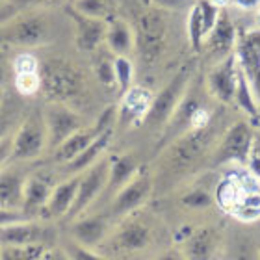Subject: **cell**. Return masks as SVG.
Listing matches in <instances>:
<instances>
[{"label":"cell","mask_w":260,"mask_h":260,"mask_svg":"<svg viewBox=\"0 0 260 260\" xmlns=\"http://www.w3.org/2000/svg\"><path fill=\"white\" fill-rule=\"evenodd\" d=\"M11 69H13V75H17V73H38V71H41V61L30 50H24L11 60Z\"/></svg>","instance_id":"e575fe53"},{"label":"cell","mask_w":260,"mask_h":260,"mask_svg":"<svg viewBox=\"0 0 260 260\" xmlns=\"http://www.w3.org/2000/svg\"><path fill=\"white\" fill-rule=\"evenodd\" d=\"M13 82V69H11V60L8 58L6 50L0 47V87L8 86Z\"/></svg>","instance_id":"ab89813d"},{"label":"cell","mask_w":260,"mask_h":260,"mask_svg":"<svg viewBox=\"0 0 260 260\" xmlns=\"http://www.w3.org/2000/svg\"><path fill=\"white\" fill-rule=\"evenodd\" d=\"M112 136H114V128L103 132V134L99 136L91 145H87L86 149L78 154V156L73 158L71 162L63 164L65 173L69 175V177H71V175H80L82 171H86L87 168H91L93 164L104 156V152H106V149H108V145H110V141H112Z\"/></svg>","instance_id":"cb8c5ba5"},{"label":"cell","mask_w":260,"mask_h":260,"mask_svg":"<svg viewBox=\"0 0 260 260\" xmlns=\"http://www.w3.org/2000/svg\"><path fill=\"white\" fill-rule=\"evenodd\" d=\"M104 43L114 56H128L134 50V30L123 19H112L106 28Z\"/></svg>","instance_id":"d4e9b609"},{"label":"cell","mask_w":260,"mask_h":260,"mask_svg":"<svg viewBox=\"0 0 260 260\" xmlns=\"http://www.w3.org/2000/svg\"><path fill=\"white\" fill-rule=\"evenodd\" d=\"M65 253L71 256V260H106L101 255H97L93 249H89L86 245L76 244V242H71V244L65 245Z\"/></svg>","instance_id":"74e56055"},{"label":"cell","mask_w":260,"mask_h":260,"mask_svg":"<svg viewBox=\"0 0 260 260\" xmlns=\"http://www.w3.org/2000/svg\"><path fill=\"white\" fill-rule=\"evenodd\" d=\"M256 26L260 28V6H258V11H256Z\"/></svg>","instance_id":"c3c4849f"},{"label":"cell","mask_w":260,"mask_h":260,"mask_svg":"<svg viewBox=\"0 0 260 260\" xmlns=\"http://www.w3.org/2000/svg\"><path fill=\"white\" fill-rule=\"evenodd\" d=\"M11 147H13V134L0 140V169L11 162Z\"/></svg>","instance_id":"7bdbcfd3"},{"label":"cell","mask_w":260,"mask_h":260,"mask_svg":"<svg viewBox=\"0 0 260 260\" xmlns=\"http://www.w3.org/2000/svg\"><path fill=\"white\" fill-rule=\"evenodd\" d=\"M108 173H110L108 156H103L101 160H97V162L93 164L91 168H87L86 171H82L75 203H73L71 210L67 212V216H65L67 221H73L76 217H80L82 214L95 203V199H97L99 195L104 191V188H106Z\"/></svg>","instance_id":"9c48e42d"},{"label":"cell","mask_w":260,"mask_h":260,"mask_svg":"<svg viewBox=\"0 0 260 260\" xmlns=\"http://www.w3.org/2000/svg\"><path fill=\"white\" fill-rule=\"evenodd\" d=\"M134 49L140 60L145 65H154L160 61L169 41L168 17L160 8H145L138 13L134 21Z\"/></svg>","instance_id":"3957f363"},{"label":"cell","mask_w":260,"mask_h":260,"mask_svg":"<svg viewBox=\"0 0 260 260\" xmlns=\"http://www.w3.org/2000/svg\"><path fill=\"white\" fill-rule=\"evenodd\" d=\"M0 255H2V245H0Z\"/></svg>","instance_id":"f907efd6"},{"label":"cell","mask_w":260,"mask_h":260,"mask_svg":"<svg viewBox=\"0 0 260 260\" xmlns=\"http://www.w3.org/2000/svg\"><path fill=\"white\" fill-rule=\"evenodd\" d=\"M236 38H238V32H236V26H234L233 19L229 17V13L221 11L219 13V19H217L216 26L212 28L210 34L205 38V47L210 54L216 56H227L231 52H234V47H236Z\"/></svg>","instance_id":"7402d4cb"},{"label":"cell","mask_w":260,"mask_h":260,"mask_svg":"<svg viewBox=\"0 0 260 260\" xmlns=\"http://www.w3.org/2000/svg\"><path fill=\"white\" fill-rule=\"evenodd\" d=\"M39 260H71V256L60 249H45V253Z\"/></svg>","instance_id":"ee69618b"},{"label":"cell","mask_w":260,"mask_h":260,"mask_svg":"<svg viewBox=\"0 0 260 260\" xmlns=\"http://www.w3.org/2000/svg\"><path fill=\"white\" fill-rule=\"evenodd\" d=\"M238 69V60H236L234 52L223 56L206 75V89L210 93V97H214L221 104L234 103Z\"/></svg>","instance_id":"7c38bea8"},{"label":"cell","mask_w":260,"mask_h":260,"mask_svg":"<svg viewBox=\"0 0 260 260\" xmlns=\"http://www.w3.org/2000/svg\"><path fill=\"white\" fill-rule=\"evenodd\" d=\"M47 245H2L0 260H39Z\"/></svg>","instance_id":"4dcf8cb0"},{"label":"cell","mask_w":260,"mask_h":260,"mask_svg":"<svg viewBox=\"0 0 260 260\" xmlns=\"http://www.w3.org/2000/svg\"><path fill=\"white\" fill-rule=\"evenodd\" d=\"M13 87L21 97H34L41 91V71L13 75Z\"/></svg>","instance_id":"1f68e13d"},{"label":"cell","mask_w":260,"mask_h":260,"mask_svg":"<svg viewBox=\"0 0 260 260\" xmlns=\"http://www.w3.org/2000/svg\"><path fill=\"white\" fill-rule=\"evenodd\" d=\"M234 103L238 104V108L247 114L253 121L260 119V106L256 101L255 93L251 89L249 82L245 78V75L242 73V69H238V82H236V93H234Z\"/></svg>","instance_id":"484cf974"},{"label":"cell","mask_w":260,"mask_h":260,"mask_svg":"<svg viewBox=\"0 0 260 260\" xmlns=\"http://www.w3.org/2000/svg\"><path fill=\"white\" fill-rule=\"evenodd\" d=\"M234 54L260 106V28L238 34Z\"/></svg>","instance_id":"8fae6325"},{"label":"cell","mask_w":260,"mask_h":260,"mask_svg":"<svg viewBox=\"0 0 260 260\" xmlns=\"http://www.w3.org/2000/svg\"><path fill=\"white\" fill-rule=\"evenodd\" d=\"M4 97H6V95H4V89L0 87V104H2V101H4Z\"/></svg>","instance_id":"681fc988"},{"label":"cell","mask_w":260,"mask_h":260,"mask_svg":"<svg viewBox=\"0 0 260 260\" xmlns=\"http://www.w3.org/2000/svg\"><path fill=\"white\" fill-rule=\"evenodd\" d=\"M69 15L75 24V45L82 52H95L106 38L108 22L103 19H93L69 8Z\"/></svg>","instance_id":"e0dca14e"},{"label":"cell","mask_w":260,"mask_h":260,"mask_svg":"<svg viewBox=\"0 0 260 260\" xmlns=\"http://www.w3.org/2000/svg\"><path fill=\"white\" fill-rule=\"evenodd\" d=\"M231 2L242 10H255L260 6V0H231Z\"/></svg>","instance_id":"f6af8a7d"},{"label":"cell","mask_w":260,"mask_h":260,"mask_svg":"<svg viewBox=\"0 0 260 260\" xmlns=\"http://www.w3.org/2000/svg\"><path fill=\"white\" fill-rule=\"evenodd\" d=\"M151 6L154 8H160L164 11H171V10H182L190 4L191 0H149Z\"/></svg>","instance_id":"b9f144b4"},{"label":"cell","mask_w":260,"mask_h":260,"mask_svg":"<svg viewBox=\"0 0 260 260\" xmlns=\"http://www.w3.org/2000/svg\"><path fill=\"white\" fill-rule=\"evenodd\" d=\"M22 115H24V112H22L21 104L4 97V101L0 104V140H4V138H8V136L15 132Z\"/></svg>","instance_id":"83f0119b"},{"label":"cell","mask_w":260,"mask_h":260,"mask_svg":"<svg viewBox=\"0 0 260 260\" xmlns=\"http://www.w3.org/2000/svg\"><path fill=\"white\" fill-rule=\"evenodd\" d=\"M95 75L99 82L104 86H115V73H114V60L108 58H101L95 63Z\"/></svg>","instance_id":"8d00e7d4"},{"label":"cell","mask_w":260,"mask_h":260,"mask_svg":"<svg viewBox=\"0 0 260 260\" xmlns=\"http://www.w3.org/2000/svg\"><path fill=\"white\" fill-rule=\"evenodd\" d=\"M54 190V184L49 175L45 173H30L24 184V199H22V212L30 217H36L43 212L50 193Z\"/></svg>","instance_id":"d6986e66"},{"label":"cell","mask_w":260,"mask_h":260,"mask_svg":"<svg viewBox=\"0 0 260 260\" xmlns=\"http://www.w3.org/2000/svg\"><path fill=\"white\" fill-rule=\"evenodd\" d=\"M247 168H249L253 179L260 184V138H255L253 149H251L249 160H247Z\"/></svg>","instance_id":"f35d334b"},{"label":"cell","mask_w":260,"mask_h":260,"mask_svg":"<svg viewBox=\"0 0 260 260\" xmlns=\"http://www.w3.org/2000/svg\"><path fill=\"white\" fill-rule=\"evenodd\" d=\"M0 2H4V0H0Z\"/></svg>","instance_id":"816d5d0a"},{"label":"cell","mask_w":260,"mask_h":260,"mask_svg":"<svg viewBox=\"0 0 260 260\" xmlns=\"http://www.w3.org/2000/svg\"><path fill=\"white\" fill-rule=\"evenodd\" d=\"M186 28H188V41L193 52H199L205 45V26H203V17H201L199 4L190 6L188 10V21H186Z\"/></svg>","instance_id":"f1b7e54d"},{"label":"cell","mask_w":260,"mask_h":260,"mask_svg":"<svg viewBox=\"0 0 260 260\" xmlns=\"http://www.w3.org/2000/svg\"><path fill=\"white\" fill-rule=\"evenodd\" d=\"M217 231L212 227H197L184 238L182 255L186 260H214L217 249Z\"/></svg>","instance_id":"44dd1931"},{"label":"cell","mask_w":260,"mask_h":260,"mask_svg":"<svg viewBox=\"0 0 260 260\" xmlns=\"http://www.w3.org/2000/svg\"><path fill=\"white\" fill-rule=\"evenodd\" d=\"M71 8L76 10L78 13L86 17H93V19H103L106 21L112 13V6L110 0H73Z\"/></svg>","instance_id":"f546056e"},{"label":"cell","mask_w":260,"mask_h":260,"mask_svg":"<svg viewBox=\"0 0 260 260\" xmlns=\"http://www.w3.org/2000/svg\"><path fill=\"white\" fill-rule=\"evenodd\" d=\"M114 73H115V86L121 93H125L132 82H134V63L128 56H115L114 58Z\"/></svg>","instance_id":"d6a6232c"},{"label":"cell","mask_w":260,"mask_h":260,"mask_svg":"<svg viewBox=\"0 0 260 260\" xmlns=\"http://www.w3.org/2000/svg\"><path fill=\"white\" fill-rule=\"evenodd\" d=\"M140 162L134 154H117V156L110 158V173H108V182H106V195L114 197L123 186L140 171Z\"/></svg>","instance_id":"603a6c76"},{"label":"cell","mask_w":260,"mask_h":260,"mask_svg":"<svg viewBox=\"0 0 260 260\" xmlns=\"http://www.w3.org/2000/svg\"><path fill=\"white\" fill-rule=\"evenodd\" d=\"M41 91L52 103L71 106L86 95V76L75 63L52 58L41 63Z\"/></svg>","instance_id":"7a4b0ae2"},{"label":"cell","mask_w":260,"mask_h":260,"mask_svg":"<svg viewBox=\"0 0 260 260\" xmlns=\"http://www.w3.org/2000/svg\"><path fill=\"white\" fill-rule=\"evenodd\" d=\"M193 76H195L193 61H188V63L182 65V67L171 76V80L152 97L151 108H149V114H147L143 125L149 126L151 130L166 128V125L169 123L171 115L175 114L177 106H179L180 101L184 99L190 84L193 82Z\"/></svg>","instance_id":"5b68a950"},{"label":"cell","mask_w":260,"mask_h":260,"mask_svg":"<svg viewBox=\"0 0 260 260\" xmlns=\"http://www.w3.org/2000/svg\"><path fill=\"white\" fill-rule=\"evenodd\" d=\"M50 238L52 229L34 217L0 227V245H47Z\"/></svg>","instance_id":"9a60e30c"},{"label":"cell","mask_w":260,"mask_h":260,"mask_svg":"<svg viewBox=\"0 0 260 260\" xmlns=\"http://www.w3.org/2000/svg\"><path fill=\"white\" fill-rule=\"evenodd\" d=\"M52 38V24L41 11H30L8 17L0 22V47L36 49L43 47Z\"/></svg>","instance_id":"277c9868"},{"label":"cell","mask_w":260,"mask_h":260,"mask_svg":"<svg viewBox=\"0 0 260 260\" xmlns=\"http://www.w3.org/2000/svg\"><path fill=\"white\" fill-rule=\"evenodd\" d=\"M45 123H47V136H49V151L63 143L69 136H73L76 130L86 126V121L76 110H73L69 104L63 103H52L49 101L43 108Z\"/></svg>","instance_id":"30bf717a"},{"label":"cell","mask_w":260,"mask_h":260,"mask_svg":"<svg viewBox=\"0 0 260 260\" xmlns=\"http://www.w3.org/2000/svg\"><path fill=\"white\" fill-rule=\"evenodd\" d=\"M156 260H186V256L182 255V251L171 249V251H166V253L158 256Z\"/></svg>","instance_id":"bcb514c9"},{"label":"cell","mask_w":260,"mask_h":260,"mask_svg":"<svg viewBox=\"0 0 260 260\" xmlns=\"http://www.w3.org/2000/svg\"><path fill=\"white\" fill-rule=\"evenodd\" d=\"M255 138L256 136L253 132V126L249 125V121H236L219 136V140L212 151L208 166L219 168V166L233 162L247 166Z\"/></svg>","instance_id":"52a82bcc"},{"label":"cell","mask_w":260,"mask_h":260,"mask_svg":"<svg viewBox=\"0 0 260 260\" xmlns=\"http://www.w3.org/2000/svg\"><path fill=\"white\" fill-rule=\"evenodd\" d=\"M22 219H30L28 214L22 210H10V208H0V227L10 225V223L22 221Z\"/></svg>","instance_id":"60d3db41"},{"label":"cell","mask_w":260,"mask_h":260,"mask_svg":"<svg viewBox=\"0 0 260 260\" xmlns=\"http://www.w3.org/2000/svg\"><path fill=\"white\" fill-rule=\"evenodd\" d=\"M49 151V136L45 123L43 108L28 110L13 132L11 162H32Z\"/></svg>","instance_id":"8992f818"},{"label":"cell","mask_w":260,"mask_h":260,"mask_svg":"<svg viewBox=\"0 0 260 260\" xmlns=\"http://www.w3.org/2000/svg\"><path fill=\"white\" fill-rule=\"evenodd\" d=\"M180 205L190 208V210H205V208L214 205V195L203 186H197L180 197Z\"/></svg>","instance_id":"836d02e7"},{"label":"cell","mask_w":260,"mask_h":260,"mask_svg":"<svg viewBox=\"0 0 260 260\" xmlns=\"http://www.w3.org/2000/svg\"><path fill=\"white\" fill-rule=\"evenodd\" d=\"M227 255L229 260H260V245L249 234H234Z\"/></svg>","instance_id":"4316f807"},{"label":"cell","mask_w":260,"mask_h":260,"mask_svg":"<svg viewBox=\"0 0 260 260\" xmlns=\"http://www.w3.org/2000/svg\"><path fill=\"white\" fill-rule=\"evenodd\" d=\"M217 126L210 121L205 126L190 128L162 151H158V166L154 177V188L158 184L168 188L177 184L188 175L195 173L201 166L210 162L212 151L217 143Z\"/></svg>","instance_id":"6da1fadb"},{"label":"cell","mask_w":260,"mask_h":260,"mask_svg":"<svg viewBox=\"0 0 260 260\" xmlns=\"http://www.w3.org/2000/svg\"><path fill=\"white\" fill-rule=\"evenodd\" d=\"M152 242V229L151 225L140 217H130L119 225V229L114 233L110 245L114 251H125V253H134V251L145 249Z\"/></svg>","instance_id":"2e32d148"},{"label":"cell","mask_w":260,"mask_h":260,"mask_svg":"<svg viewBox=\"0 0 260 260\" xmlns=\"http://www.w3.org/2000/svg\"><path fill=\"white\" fill-rule=\"evenodd\" d=\"M154 191V177L147 168H140V171L112 197L110 216L126 217L132 212L145 205Z\"/></svg>","instance_id":"ba28073f"},{"label":"cell","mask_w":260,"mask_h":260,"mask_svg":"<svg viewBox=\"0 0 260 260\" xmlns=\"http://www.w3.org/2000/svg\"><path fill=\"white\" fill-rule=\"evenodd\" d=\"M78 182H80V175H71L67 180L56 184L43 212H41V216L45 219H60V217L67 216V212L71 210V206L75 203Z\"/></svg>","instance_id":"ffe728a7"},{"label":"cell","mask_w":260,"mask_h":260,"mask_svg":"<svg viewBox=\"0 0 260 260\" xmlns=\"http://www.w3.org/2000/svg\"><path fill=\"white\" fill-rule=\"evenodd\" d=\"M121 95L123 97H121V103L117 106V121H115V126L128 128V126L143 125L154 95L143 86H130Z\"/></svg>","instance_id":"4fadbf2b"},{"label":"cell","mask_w":260,"mask_h":260,"mask_svg":"<svg viewBox=\"0 0 260 260\" xmlns=\"http://www.w3.org/2000/svg\"><path fill=\"white\" fill-rule=\"evenodd\" d=\"M199 10L203 17V26H205V36L210 34V30L216 26L219 13H221V6H217L214 0H199Z\"/></svg>","instance_id":"d590c367"},{"label":"cell","mask_w":260,"mask_h":260,"mask_svg":"<svg viewBox=\"0 0 260 260\" xmlns=\"http://www.w3.org/2000/svg\"><path fill=\"white\" fill-rule=\"evenodd\" d=\"M36 4H43V6H58V4H63L65 0H32Z\"/></svg>","instance_id":"7dc6e473"},{"label":"cell","mask_w":260,"mask_h":260,"mask_svg":"<svg viewBox=\"0 0 260 260\" xmlns=\"http://www.w3.org/2000/svg\"><path fill=\"white\" fill-rule=\"evenodd\" d=\"M30 171L22 162H8L0 169V208L22 210L24 184Z\"/></svg>","instance_id":"5bb4252c"},{"label":"cell","mask_w":260,"mask_h":260,"mask_svg":"<svg viewBox=\"0 0 260 260\" xmlns=\"http://www.w3.org/2000/svg\"><path fill=\"white\" fill-rule=\"evenodd\" d=\"M110 216L95 214V216H80L71 221V236L76 244L86 245L89 249L97 247L108 234Z\"/></svg>","instance_id":"ac0fdd59"}]
</instances>
